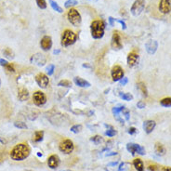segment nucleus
<instances>
[{
  "instance_id": "obj_28",
  "label": "nucleus",
  "mask_w": 171,
  "mask_h": 171,
  "mask_svg": "<svg viewBox=\"0 0 171 171\" xmlns=\"http://www.w3.org/2000/svg\"><path fill=\"white\" fill-rule=\"evenodd\" d=\"M123 108H124V106H117V107H113L112 108V113H113V116H115L116 118L119 117V115L121 113V111L123 110Z\"/></svg>"
},
{
  "instance_id": "obj_36",
  "label": "nucleus",
  "mask_w": 171,
  "mask_h": 171,
  "mask_svg": "<svg viewBox=\"0 0 171 171\" xmlns=\"http://www.w3.org/2000/svg\"><path fill=\"white\" fill-rule=\"evenodd\" d=\"M90 140L91 141H93L95 144H100V142L102 141V138L100 137V136H99V135H96V136H94V137H92L91 139H90Z\"/></svg>"
},
{
  "instance_id": "obj_27",
  "label": "nucleus",
  "mask_w": 171,
  "mask_h": 171,
  "mask_svg": "<svg viewBox=\"0 0 171 171\" xmlns=\"http://www.w3.org/2000/svg\"><path fill=\"white\" fill-rule=\"evenodd\" d=\"M119 96L121 99H123L124 100H127V101H130L133 100V96L130 94V93H124V92H120Z\"/></svg>"
},
{
  "instance_id": "obj_42",
  "label": "nucleus",
  "mask_w": 171,
  "mask_h": 171,
  "mask_svg": "<svg viewBox=\"0 0 171 171\" xmlns=\"http://www.w3.org/2000/svg\"><path fill=\"white\" fill-rule=\"evenodd\" d=\"M126 166H128L127 163H121L120 166H119V168H118V171H125L127 169Z\"/></svg>"
},
{
  "instance_id": "obj_45",
  "label": "nucleus",
  "mask_w": 171,
  "mask_h": 171,
  "mask_svg": "<svg viewBox=\"0 0 171 171\" xmlns=\"http://www.w3.org/2000/svg\"><path fill=\"white\" fill-rule=\"evenodd\" d=\"M136 132H137V129L135 128H130L129 129H128V133L130 135H134V134H136Z\"/></svg>"
},
{
  "instance_id": "obj_46",
  "label": "nucleus",
  "mask_w": 171,
  "mask_h": 171,
  "mask_svg": "<svg viewBox=\"0 0 171 171\" xmlns=\"http://www.w3.org/2000/svg\"><path fill=\"white\" fill-rule=\"evenodd\" d=\"M108 21H109V23H110V25H111V26H113V22H116V19H113L112 17H109Z\"/></svg>"
},
{
  "instance_id": "obj_29",
  "label": "nucleus",
  "mask_w": 171,
  "mask_h": 171,
  "mask_svg": "<svg viewBox=\"0 0 171 171\" xmlns=\"http://www.w3.org/2000/svg\"><path fill=\"white\" fill-rule=\"evenodd\" d=\"M59 87H63V88H71L72 87V83L69 80H61L58 83Z\"/></svg>"
},
{
  "instance_id": "obj_41",
  "label": "nucleus",
  "mask_w": 171,
  "mask_h": 171,
  "mask_svg": "<svg viewBox=\"0 0 171 171\" xmlns=\"http://www.w3.org/2000/svg\"><path fill=\"white\" fill-rule=\"evenodd\" d=\"M128 82V77H123L120 81H119V84L120 86H126Z\"/></svg>"
},
{
  "instance_id": "obj_18",
  "label": "nucleus",
  "mask_w": 171,
  "mask_h": 171,
  "mask_svg": "<svg viewBox=\"0 0 171 171\" xmlns=\"http://www.w3.org/2000/svg\"><path fill=\"white\" fill-rule=\"evenodd\" d=\"M155 126H156V123L154 120H146L143 123V129L145 133L150 134V133L153 132V130L155 128Z\"/></svg>"
},
{
  "instance_id": "obj_39",
  "label": "nucleus",
  "mask_w": 171,
  "mask_h": 171,
  "mask_svg": "<svg viewBox=\"0 0 171 171\" xmlns=\"http://www.w3.org/2000/svg\"><path fill=\"white\" fill-rule=\"evenodd\" d=\"M5 68L7 69V71H8V72H12V73H14L15 72V69H14V67L11 65V64H7L6 66H5Z\"/></svg>"
},
{
  "instance_id": "obj_30",
  "label": "nucleus",
  "mask_w": 171,
  "mask_h": 171,
  "mask_svg": "<svg viewBox=\"0 0 171 171\" xmlns=\"http://www.w3.org/2000/svg\"><path fill=\"white\" fill-rule=\"evenodd\" d=\"M77 4H78V2L76 1V0H67V1H66L65 4H64V7L67 8H72V7L76 6Z\"/></svg>"
},
{
  "instance_id": "obj_15",
  "label": "nucleus",
  "mask_w": 171,
  "mask_h": 171,
  "mask_svg": "<svg viewBox=\"0 0 171 171\" xmlns=\"http://www.w3.org/2000/svg\"><path fill=\"white\" fill-rule=\"evenodd\" d=\"M145 49H146V51L153 55L156 52L157 49H158V43L156 40H149L146 44H145Z\"/></svg>"
},
{
  "instance_id": "obj_49",
  "label": "nucleus",
  "mask_w": 171,
  "mask_h": 171,
  "mask_svg": "<svg viewBox=\"0 0 171 171\" xmlns=\"http://www.w3.org/2000/svg\"><path fill=\"white\" fill-rule=\"evenodd\" d=\"M60 52H61V51H60L59 50H55L53 51V53H54L55 55H58V54H60Z\"/></svg>"
},
{
  "instance_id": "obj_9",
  "label": "nucleus",
  "mask_w": 171,
  "mask_h": 171,
  "mask_svg": "<svg viewBox=\"0 0 171 171\" xmlns=\"http://www.w3.org/2000/svg\"><path fill=\"white\" fill-rule=\"evenodd\" d=\"M35 82L38 85V87L41 88H46L50 84V78L46 74L43 73H39L38 74H36L35 76Z\"/></svg>"
},
{
  "instance_id": "obj_2",
  "label": "nucleus",
  "mask_w": 171,
  "mask_h": 171,
  "mask_svg": "<svg viewBox=\"0 0 171 171\" xmlns=\"http://www.w3.org/2000/svg\"><path fill=\"white\" fill-rule=\"evenodd\" d=\"M104 30H105V23L103 21L96 20L93 21L90 24L91 35L94 39H100L104 35Z\"/></svg>"
},
{
  "instance_id": "obj_52",
  "label": "nucleus",
  "mask_w": 171,
  "mask_h": 171,
  "mask_svg": "<svg viewBox=\"0 0 171 171\" xmlns=\"http://www.w3.org/2000/svg\"><path fill=\"white\" fill-rule=\"evenodd\" d=\"M83 67H87V68H89L90 66L88 64H83Z\"/></svg>"
},
{
  "instance_id": "obj_17",
  "label": "nucleus",
  "mask_w": 171,
  "mask_h": 171,
  "mask_svg": "<svg viewBox=\"0 0 171 171\" xmlns=\"http://www.w3.org/2000/svg\"><path fill=\"white\" fill-rule=\"evenodd\" d=\"M60 158L58 155L56 154H52L49 157V159H47V165H49V166L52 169H55L59 166L60 165Z\"/></svg>"
},
{
  "instance_id": "obj_26",
  "label": "nucleus",
  "mask_w": 171,
  "mask_h": 171,
  "mask_svg": "<svg viewBox=\"0 0 171 171\" xmlns=\"http://www.w3.org/2000/svg\"><path fill=\"white\" fill-rule=\"evenodd\" d=\"M160 104L162 105L163 107H171V98H164L160 100Z\"/></svg>"
},
{
  "instance_id": "obj_31",
  "label": "nucleus",
  "mask_w": 171,
  "mask_h": 171,
  "mask_svg": "<svg viewBox=\"0 0 171 171\" xmlns=\"http://www.w3.org/2000/svg\"><path fill=\"white\" fill-rule=\"evenodd\" d=\"M14 126L17 128H21V129H26L27 128V125L23 122H21V121H16L14 123Z\"/></svg>"
},
{
  "instance_id": "obj_44",
  "label": "nucleus",
  "mask_w": 171,
  "mask_h": 171,
  "mask_svg": "<svg viewBox=\"0 0 171 171\" xmlns=\"http://www.w3.org/2000/svg\"><path fill=\"white\" fill-rule=\"evenodd\" d=\"M137 107L140 108V109H143V108H145V102H143L142 100H140V101L137 103Z\"/></svg>"
},
{
  "instance_id": "obj_55",
  "label": "nucleus",
  "mask_w": 171,
  "mask_h": 171,
  "mask_svg": "<svg viewBox=\"0 0 171 171\" xmlns=\"http://www.w3.org/2000/svg\"><path fill=\"white\" fill-rule=\"evenodd\" d=\"M25 171H32V170H25Z\"/></svg>"
},
{
  "instance_id": "obj_1",
  "label": "nucleus",
  "mask_w": 171,
  "mask_h": 171,
  "mask_svg": "<svg viewBox=\"0 0 171 171\" xmlns=\"http://www.w3.org/2000/svg\"><path fill=\"white\" fill-rule=\"evenodd\" d=\"M31 153L30 147L28 144L20 143L16 145L10 152V157L14 161H22L29 156Z\"/></svg>"
},
{
  "instance_id": "obj_43",
  "label": "nucleus",
  "mask_w": 171,
  "mask_h": 171,
  "mask_svg": "<svg viewBox=\"0 0 171 171\" xmlns=\"http://www.w3.org/2000/svg\"><path fill=\"white\" fill-rule=\"evenodd\" d=\"M116 21L117 22H119V23L122 25L123 30H126V29H127V24H126V22H125L124 21H122V20H116Z\"/></svg>"
},
{
  "instance_id": "obj_51",
  "label": "nucleus",
  "mask_w": 171,
  "mask_h": 171,
  "mask_svg": "<svg viewBox=\"0 0 171 171\" xmlns=\"http://www.w3.org/2000/svg\"><path fill=\"white\" fill-rule=\"evenodd\" d=\"M116 153H111V154H107L106 155L107 156H111V155H116Z\"/></svg>"
},
{
  "instance_id": "obj_12",
  "label": "nucleus",
  "mask_w": 171,
  "mask_h": 171,
  "mask_svg": "<svg viewBox=\"0 0 171 171\" xmlns=\"http://www.w3.org/2000/svg\"><path fill=\"white\" fill-rule=\"evenodd\" d=\"M30 62L37 66H44L46 62V58L41 53H35L31 57Z\"/></svg>"
},
{
  "instance_id": "obj_16",
  "label": "nucleus",
  "mask_w": 171,
  "mask_h": 171,
  "mask_svg": "<svg viewBox=\"0 0 171 171\" xmlns=\"http://www.w3.org/2000/svg\"><path fill=\"white\" fill-rule=\"evenodd\" d=\"M127 62H128V65L129 67H134V66L137 65L139 62V55L135 52H130L128 55Z\"/></svg>"
},
{
  "instance_id": "obj_34",
  "label": "nucleus",
  "mask_w": 171,
  "mask_h": 171,
  "mask_svg": "<svg viewBox=\"0 0 171 171\" xmlns=\"http://www.w3.org/2000/svg\"><path fill=\"white\" fill-rule=\"evenodd\" d=\"M121 113L123 116H124V117H125V119L128 121V120H129V118H130V112H129V111H128V109H127V108H123V110L121 111Z\"/></svg>"
},
{
  "instance_id": "obj_38",
  "label": "nucleus",
  "mask_w": 171,
  "mask_h": 171,
  "mask_svg": "<svg viewBox=\"0 0 171 171\" xmlns=\"http://www.w3.org/2000/svg\"><path fill=\"white\" fill-rule=\"evenodd\" d=\"M82 128H83V127L81 125H74L71 128V131L73 133H78L82 130Z\"/></svg>"
},
{
  "instance_id": "obj_5",
  "label": "nucleus",
  "mask_w": 171,
  "mask_h": 171,
  "mask_svg": "<svg viewBox=\"0 0 171 171\" xmlns=\"http://www.w3.org/2000/svg\"><path fill=\"white\" fill-rule=\"evenodd\" d=\"M144 8H145V0H136L130 8V12L133 16L137 17L143 11Z\"/></svg>"
},
{
  "instance_id": "obj_54",
  "label": "nucleus",
  "mask_w": 171,
  "mask_h": 171,
  "mask_svg": "<svg viewBox=\"0 0 171 171\" xmlns=\"http://www.w3.org/2000/svg\"><path fill=\"white\" fill-rule=\"evenodd\" d=\"M64 171H72V170H64Z\"/></svg>"
},
{
  "instance_id": "obj_40",
  "label": "nucleus",
  "mask_w": 171,
  "mask_h": 171,
  "mask_svg": "<svg viewBox=\"0 0 171 171\" xmlns=\"http://www.w3.org/2000/svg\"><path fill=\"white\" fill-rule=\"evenodd\" d=\"M148 168L150 171H159V167L156 165H150Z\"/></svg>"
},
{
  "instance_id": "obj_10",
  "label": "nucleus",
  "mask_w": 171,
  "mask_h": 171,
  "mask_svg": "<svg viewBox=\"0 0 171 171\" xmlns=\"http://www.w3.org/2000/svg\"><path fill=\"white\" fill-rule=\"evenodd\" d=\"M33 100L36 106H42L46 102V97L42 91H35L33 95Z\"/></svg>"
},
{
  "instance_id": "obj_53",
  "label": "nucleus",
  "mask_w": 171,
  "mask_h": 171,
  "mask_svg": "<svg viewBox=\"0 0 171 171\" xmlns=\"http://www.w3.org/2000/svg\"><path fill=\"white\" fill-rule=\"evenodd\" d=\"M88 2H92V3H95V2H97L98 0H88Z\"/></svg>"
},
{
  "instance_id": "obj_4",
  "label": "nucleus",
  "mask_w": 171,
  "mask_h": 171,
  "mask_svg": "<svg viewBox=\"0 0 171 171\" xmlns=\"http://www.w3.org/2000/svg\"><path fill=\"white\" fill-rule=\"evenodd\" d=\"M67 19H68L69 22L75 27L79 26L82 22V18H81L80 13L78 12V10H76V9H74V8L69 9V11L67 13Z\"/></svg>"
},
{
  "instance_id": "obj_25",
  "label": "nucleus",
  "mask_w": 171,
  "mask_h": 171,
  "mask_svg": "<svg viewBox=\"0 0 171 171\" xmlns=\"http://www.w3.org/2000/svg\"><path fill=\"white\" fill-rule=\"evenodd\" d=\"M44 138V131L40 130V131H35L34 132V140L35 142H39L43 140Z\"/></svg>"
},
{
  "instance_id": "obj_33",
  "label": "nucleus",
  "mask_w": 171,
  "mask_h": 171,
  "mask_svg": "<svg viewBox=\"0 0 171 171\" xmlns=\"http://www.w3.org/2000/svg\"><path fill=\"white\" fill-rule=\"evenodd\" d=\"M35 2H36V4H37V6H38L39 8H41V9L46 8V0H35Z\"/></svg>"
},
{
  "instance_id": "obj_20",
  "label": "nucleus",
  "mask_w": 171,
  "mask_h": 171,
  "mask_svg": "<svg viewBox=\"0 0 171 171\" xmlns=\"http://www.w3.org/2000/svg\"><path fill=\"white\" fill-rule=\"evenodd\" d=\"M154 152L155 154L159 156H163L166 154V149L164 147V145L160 142H156L155 145H154Z\"/></svg>"
},
{
  "instance_id": "obj_47",
  "label": "nucleus",
  "mask_w": 171,
  "mask_h": 171,
  "mask_svg": "<svg viewBox=\"0 0 171 171\" xmlns=\"http://www.w3.org/2000/svg\"><path fill=\"white\" fill-rule=\"evenodd\" d=\"M7 64H8V62L6 61V60H4V59H0V65H2V66H5L7 65Z\"/></svg>"
},
{
  "instance_id": "obj_56",
  "label": "nucleus",
  "mask_w": 171,
  "mask_h": 171,
  "mask_svg": "<svg viewBox=\"0 0 171 171\" xmlns=\"http://www.w3.org/2000/svg\"><path fill=\"white\" fill-rule=\"evenodd\" d=\"M0 85H1V81H0Z\"/></svg>"
},
{
  "instance_id": "obj_35",
  "label": "nucleus",
  "mask_w": 171,
  "mask_h": 171,
  "mask_svg": "<svg viewBox=\"0 0 171 171\" xmlns=\"http://www.w3.org/2000/svg\"><path fill=\"white\" fill-rule=\"evenodd\" d=\"M105 134H106V136H108V137H113V136L116 135V131L112 128V127H111V128H109L107 129V131L105 132Z\"/></svg>"
},
{
  "instance_id": "obj_3",
  "label": "nucleus",
  "mask_w": 171,
  "mask_h": 171,
  "mask_svg": "<svg viewBox=\"0 0 171 171\" xmlns=\"http://www.w3.org/2000/svg\"><path fill=\"white\" fill-rule=\"evenodd\" d=\"M76 40H77V34L74 33L73 31L67 29L62 33L61 44L62 46L67 47L69 46L74 45L75 42H76Z\"/></svg>"
},
{
  "instance_id": "obj_21",
  "label": "nucleus",
  "mask_w": 171,
  "mask_h": 171,
  "mask_svg": "<svg viewBox=\"0 0 171 171\" xmlns=\"http://www.w3.org/2000/svg\"><path fill=\"white\" fill-rule=\"evenodd\" d=\"M18 98L21 101H24L29 98V92L26 88H21L18 92Z\"/></svg>"
},
{
  "instance_id": "obj_22",
  "label": "nucleus",
  "mask_w": 171,
  "mask_h": 171,
  "mask_svg": "<svg viewBox=\"0 0 171 171\" xmlns=\"http://www.w3.org/2000/svg\"><path fill=\"white\" fill-rule=\"evenodd\" d=\"M137 88L140 90V92L141 93L142 96L145 97V98L148 97V90H147V88H146V85L143 82H139L137 84Z\"/></svg>"
},
{
  "instance_id": "obj_7",
  "label": "nucleus",
  "mask_w": 171,
  "mask_h": 171,
  "mask_svg": "<svg viewBox=\"0 0 171 171\" xmlns=\"http://www.w3.org/2000/svg\"><path fill=\"white\" fill-rule=\"evenodd\" d=\"M127 150L129 152V153L134 155L135 154H139L140 155H144L145 154V149L143 147H141L139 144H135V143H128L127 144Z\"/></svg>"
},
{
  "instance_id": "obj_11",
  "label": "nucleus",
  "mask_w": 171,
  "mask_h": 171,
  "mask_svg": "<svg viewBox=\"0 0 171 171\" xmlns=\"http://www.w3.org/2000/svg\"><path fill=\"white\" fill-rule=\"evenodd\" d=\"M111 46H112V49L116 50H119L122 49L123 45H122L121 37H120V34L118 32H115L112 34V39H111Z\"/></svg>"
},
{
  "instance_id": "obj_19",
  "label": "nucleus",
  "mask_w": 171,
  "mask_h": 171,
  "mask_svg": "<svg viewBox=\"0 0 171 171\" xmlns=\"http://www.w3.org/2000/svg\"><path fill=\"white\" fill-rule=\"evenodd\" d=\"M74 82L76 86H78L79 88H89L91 86L89 82H88L87 80H85L81 77H78V76L74 78Z\"/></svg>"
},
{
  "instance_id": "obj_23",
  "label": "nucleus",
  "mask_w": 171,
  "mask_h": 171,
  "mask_svg": "<svg viewBox=\"0 0 171 171\" xmlns=\"http://www.w3.org/2000/svg\"><path fill=\"white\" fill-rule=\"evenodd\" d=\"M133 166H134L137 171H144V165L141 159H135L133 161Z\"/></svg>"
},
{
  "instance_id": "obj_24",
  "label": "nucleus",
  "mask_w": 171,
  "mask_h": 171,
  "mask_svg": "<svg viewBox=\"0 0 171 171\" xmlns=\"http://www.w3.org/2000/svg\"><path fill=\"white\" fill-rule=\"evenodd\" d=\"M50 4L51 8L54 9L55 11L59 12V13H62L63 12V9L59 6L58 3H57L56 1H54V0H50Z\"/></svg>"
},
{
  "instance_id": "obj_14",
  "label": "nucleus",
  "mask_w": 171,
  "mask_h": 171,
  "mask_svg": "<svg viewBox=\"0 0 171 171\" xmlns=\"http://www.w3.org/2000/svg\"><path fill=\"white\" fill-rule=\"evenodd\" d=\"M40 46H41V49L45 51H47L51 49L52 46V39L51 37L49 35H45L43 36V38L40 41Z\"/></svg>"
},
{
  "instance_id": "obj_50",
  "label": "nucleus",
  "mask_w": 171,
  "mask_h": 171,
  "mask_svg": "<svg viewBox=\"0 0 171 171\" xmlns=\"http://www.w3.org/2000/svg\"><path fill=\"white\" fill-rule=\"evenodd\" d=\"M117 164H118L117 162H113V163H110V164H109L108 166H116Z\"/></svg>"
},
{
  "instance_id": "obj_8",
  "label": "nucleus",
  "mask_w": 171,
  "mask_h": 171,
  "mask_svg": "<svg viewBox=\"0 0 171 171\" xmlns=\"http://www.w3.org/2000/svg\"><path fill=\"white\" fill-rule=\"evenodd\" d=\"M111 76L115 82L120 81L123 77H124V70H123L121 68V66H119V65L113 66L111 71Z\"/></svg>"
},
{
  "instance_id": "obj_6",
  "label": "nucleus",
  "mask_w": 171,
  "mask_h": 171,
  "mask_svg": "<svg viewBox=\"0 0 171 171\" xmlns=\"http://www.w3.org/2000/svg\"><path fill=\"white\" fill-rule=\"evenodd\" d=\"M59 149L62 153H63L65 154H69L74 151V143L71 140H64L60 143Z\"/></svg>"
},
{
  "instance_id": "obj_37",
  "label": "nucleus",
  "mask_w": 171,
  "mask_h": 171,
  "mask_svg": "<svg viewBox=\"0 0 171 171\" xmlns=\"http://www.w3.org/2000/svg\"><path fill=\"white\" fill-rule=\"evenodd\" d=\"M54 70H55V66H54V64H50V65L46 67V74H47V75H49V76L52 75L53 73H54Z\"/></svg>"
},
{
  "instance_id": "obj_48",
  "label": "nucleus",
  "mask_w": 171,
  "mask_h": 171,
  "mask_svg": "<svg viewBox=\"0 0 171 171\" xmlns=\"http://www.w3.org/2000/svg\"><path fill=\"white\" fill-rule=\"evenodd\" d=\"M161 171H171V167H167V166H165L161 169Z\"/></svg>"
},
{
  "instance_id": "obj_32",
  "label": "nucleus",
  "mask_w": 171,
  "mask_h": 171,
  "mask_svg": "<svg viewBox=\"0 0 171 171\" xmlns=\"http://www.w3.org/2000/svg\"><path fill=\"white\" fill-rule=\"evenodd\" d=\"M3 53L7 57V58H9V59H13L14 58V54H13V52L11 51L10 49H6L5 50H3Z\"/></svg>"
},
{
  "instance_id": "obj_13",
  "label": "nucleus",
  "mask_w": 171,
  "mask_h": 171,
  "mask_svg": "<svg viewBox=\"0 0 171 171\" xmlns=\"http://www.w3.org/2000/svg\"><path fill=\"white\" fill-rule=\"evenodd\" d=\"M159 11L163 14H167L171 11V0H160Z\"/></svg>"
}]
</instances>
